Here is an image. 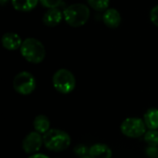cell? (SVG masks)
<instances>
[{"label":"cell","mask_w":158,"mask_h":158,"mask_svg":"<svg viewBox=\"0 0 158 158\" xmlns=\"http://www.w3.org/2000/svg\"><path fill=\"white\" fill-rule=\"evenodd\" d=\"M103 20L107 27L115 29L119 26L121 22V16L117 9L107 8L103 15Z\"/></svg>","instance_id":"10"},{"label":"cell","mask_w":158,"mask_h":158,"mask_svg":"<svg viewBox=\"0 0 158 158\" xmlns=\"http://www.w3.org/2000/svg\"><path fill=\"white\" fill-rule=\"evenodd\" d=\"M144 141L149 146H157L158 147V131L157 130H149L143 135Z\"/></svg>","instance_id":"15"},{"label":"cell","mask_w":158,"mask_h":158,"mask_svg":"<svg viewBox=\"0 0 158 158\" xmlns=\"http://www.w3.org/2000/svg\"><path fill=\"white\" fill-rule=\"evenodd\" d=\"M64 19L66 22L72 27H81L84 25L90 17V10L84 4H73L64 10Z\"/></svg>","instance_id":"3"},{"label":"cell","mask_w":158,"mask_h":158,"mask_svg":"<svg viewBox=\"0 0 158 158\" xmlns=\"http://www.w3.org/2000/svg\"><path fill=\"white\" fill-rule=\"evenodd\" d=\"M146 156L150 158H158V148L157 146H149L146 149Z\"/></svg>","instance_id":"19"},{"label":"cell","mask_w":158,"mask_h":158,"mask_svg":"<svg viewBox=\"0 0 158 158\" xmlns=\"http://www.w3.org/2000/svg\"><path fill=\"white\" fill-rule=\"evenodd\" d=\"M21 56L30 63H41L45 57V48L44 44L35 38H27L22 42L20 47Z\"/></svg>","instance_id":"2"},{"label":"cell","mask_w":158,"mask_h":158,"mask_svg":"<svg viewBox=\"0 0 158 158\" xmlns=\"http://www.w3.org/2000/svg\"><path fill=\"white\" fill-rule=\"evenodd\" d=\"M150 18H151L152 22L158 27V5L155 7H153V9L151 10Z\"/></svg>","instance_id":"20"},{"label":"cell","mask_w":158,"mask_h":158,"mask_svg":"<svg viewBox=\"0 0 158 158\" xmlns=\"http://www.w3.org/2000/svg\"><path fill=\"white\" fill-rule=\"evenodd\" d=\"M63 17H64V15L56 7L48 8V10L44 14L43 22L49 27H54L61 22Z\"/></svg>","instance_id":"11"},{"label":"cell","mask_w":158,"mask_h":158,"mask_svg":"<svg viewBox=\"0 0 158 158\" xmlns=\"http://www.w3.org/2000/svg\"><path fill=\"white\" fill-rule=\"evenodd\" d=\"M80 158H91V157H90V156H84V157H80Z\"/></svg>","instance_id":"23"},{"label":"cell","mask_w":158,"mask_h":158,"mask_svg":"<svg viewBox=\"0 0 158 158\" xmlns=\"http://www.w3.org/2000/svg\"><path fill=\"white\" fill-rule=\"evenodd\" d=\"M146 125L143 119L139 118H128L120 124L121 133L128 138H140L146 132Z\"/></svg>","instance_id":"5"},{"label":"cell","mask_w":158,"mask_h":158,"mask_svg":"<svg viewBox=\"0 0 158 158\" xmlns=\"http://www.w3.org/2000/svg\"><path fill=\"white\" fill-rule=\"evenodd\" d=\"M143 121L149 130H158V108H149L143 115Z\"/></svg>","instance_id":"12"},{"label":"cell","mask_w":158,"mask_h":158,"mask_svg":"<svg viewBox=\"0 0 158 158\" xmlns=\"http://www.w3.org/2000/svg\"><path fill=\"white\" fill-rule=\"evenodd\" d=\"M89 156L91 158H112V150L107 144L95 143L90 147Z\"/></svg>","instance_id":"8"},{"label":"cell","mask_w":158,"mask_h":158,"mask_svg":"<svg viewBox=\"0 0 158 158\" xmlns=\"http://www.w3.org/2000/svg\"><path fill=\"white\" fill-rule=\"evenodd\" d=\"M28 158H50L49 156H47L46 155H44V154H40V153H36V154H33V155H31Z\"/></svg>","instance_id":"21"},{"label":"cell","mask_w":158,"mask_h":158,"mask_svg":"<svg viewBox=\"0 0 158 158\" xmlns=\"http://www.w3.org/2000/svg\"><path fill=\"white\" fill-rule=\"evenodd\" d=\"M53 86L58 93L68 94L75 89L76 79L72 72L66 69H61L53 76Z\"/></svg>","instance_id":"4"},{"label":"cell","mask_w":158,"mask_h":158,"mask_svg":"<svg viewBox=\"0 0 158 158\" xmlns=\"http://www.w3.org/2000/svg\"><path fill=\"white\" fill-rule=\"evenodd\" d=\"M40 2L47 8H55L61 4L62 0H40Z\"/></svg>","instance_id":"18"},{"label":"cell","mask_w":158,"mask_h":158,"mask_svg":"<svg viewBox=\"0 0 158 158\" xmlns=\"http://www.w3.org/2000/svg\"><path fill=\"white\" fill-rule=\"evenodd\" d=\"M33 129L35 131L44 134L50 130V120L45 115H38L33 120Z\"/></svg>","instance_id":"13"},{"label":"cell","mask_w":158,"mask_h":158,"mask_svg":"<svg viewBox=\"0 0 158 158\" xmlns=\"http://www.w3.org/2000/svg\"><path fill=\"white\" fill-rule=\"evenodd\" d=\"M89 149L90 147H87L85 144H77L73 151L74 154L80 157H84V156H89Z\"/></svg>","instance_id":"17"},{"label":"cell","mask_w":158,"mask_h":158,"mask_svg":"<svg viewBox=\"0 0 158 158\" xmlns=\"http://www.w3.org/2000/svg\"><path fill=\"white\" fill-rule=\"evenodd\" d=\"M43 137L45 148L53 152H62L69 148L71 143L69 134L58 129H50Z\"/></svg>","instance_id":"1"},{"label":"cell","mask_w":158,"mask_h":158,"mask_svg":"<svg viewBox=\"0 0 158 158\" xmlns=\"http://www.w3.org/2000/svg\"><path fill=\"white\" fill-rule=\"evenodd\" d=\"M13 88L19 94L29 95L36 88L35 78L28 71L19 72L13 80Z\"/></svg>","instance_id":"6"},{"label":"cell","mask_w":158,"mask_h":158,"mask_svg":"<svg viewBox=\"0 0 158 158\" xmlns=\"http://www.w3.org/2000/svg\"><path fill=\"white\" fill-rule=\"evenodd\" d=\"M43 145H44V137L41 135V133L35 131L28 133L24 137L21 143L22 150L30 156L38 153Z\"/></svg>","instance_id":"7"},{"label":"cell","mask_w":158,"mask_h":158,"mask_svg":"<svg viewBox=\"0 0 158 158\" xmlns=\"http://www.w3.org/2000/svg\"><path fill=\"white\" fill-rule=\"evenodd\" d=\"M87 2L96 11H106L109 6V0H87Z\"/></svg>","instance_id":"16"},{"label":"cell","mask_w":158,"mask_h":158,"mask_svg":"<svg viewBox=\"0 0 158 158\" xmlns=\"http://www.w3.org/2000/svg\"><path fill=\"white\" fill-rule=\"evenodd\" d=\"M6 2H7V0H0V3H1L2 5H5Z\"/></svg>","instance_id":"22"},{"label":"cell","mask_w":158,"mask_h":158,"mask_svg":"<svg viewBox=\"0 0 158 158\" xmlns=\"http://www.w3.org/2000/svg\"><path fill=\"white\" fill-rule=\"evenodd\" d=\"M38 3V0H12L13 7L19 11L32 10Z\"/></svg>","instance_id":"14"},{"label":"cell","mask_w":158,"mask_h":158,"mask_svg":"<svg viewBox=\"0 0 158 158\" xmlns=\"http://www.w3.org/2000/svg\"><path fill=\"white\" fill-rule=\"evenodd\" d=\"M2 45L7 50H17L21 47L22 41L17 33L14 32H6L2 36L1 39Z\"/></svg>","instance_id":"9"}]
</instances>
